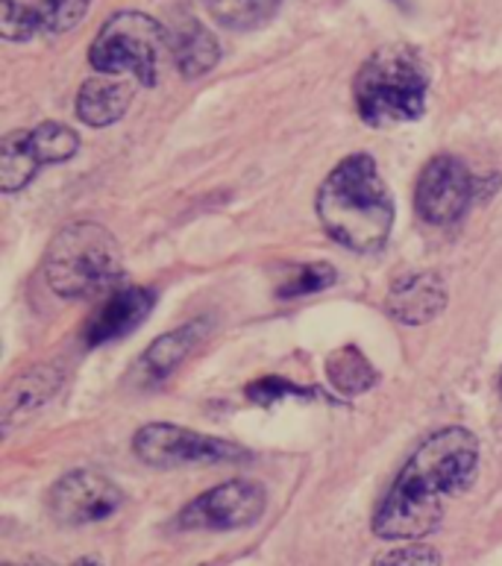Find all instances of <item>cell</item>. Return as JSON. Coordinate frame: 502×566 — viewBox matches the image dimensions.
I'll return each instance as SVG.
<instances>
[{
  "label": "cell",
  "instance_id": "cell-1",
  "mask_svg": "<svg viewBox=\"0 0 502 566\" xmlns=\"http://www.w3.org/2000/svg\"><path fill=\"white\" fill-rule=\"evenodd\" d=\"M479 473V440L464 426L432 431L385 493L374 514L379 541H423L438 532L447 502L473 484Z\"/></svg>",
  "mask_w": 502,
  "mask_h": 566
},
{
  "label": "cell",
  "instance_id": "cell-2",
  "mask_svg": "<svg viewBox=\"0 0 502 566\" xmlns=\"http://www.w3.org/2000/svg\"><path fill=\"white\" fill-rule=\"evenodd\" d=\"M315 209L326 235L353 253L383 250L394 229L391 191L367 153L347 156L330 170Z\"/></svg>",
  "mask_w": 502,
  "mask_h": 566
},
{
  "label": "cell",
  "instance_id": "cell-3",
  "mask_svg": "<svg viewBox=\"0 0 502 566\" xmlns=\"http://www.w3.org/2000/svg\"><path fill=\"white\" fill-rule=\"evenodd\" d=\"M429 71L411 48L388 44L367 56L353 80V101L367 127H400L423 118Z\"/></svg>",
  "mask_w": 502,
  "mask_h": 566
},
{
  "label": "cell",
  "instance_id": "cell-4",
  "mask_svg": "<svg viewBox=\"0 0 502 566\" xmlns=\"http://www.w3.org/2000/svg\"><path fill=\"white\" fill-rule=\"evenodd\" d=\"M121 264L115 235L92 220L62 227L44 255L48 285L65 300H92L112 291L121 280Z\"/></svg>",
  "mask_w": 502,
  "mask_h": 566
},
{
  "label": "cell",
  "instance_id": "cell-5",
  "mask_svg": "<svg viewBox=\"0 0 502 566\" xmlns=\"http://www.w3.org/2000/svg\"><path fill=\"white\" fill-rule=\"evenodd\" d=\"M165 53H170V33L147 12H118L101 27L88 62L101 74L133 76L142 85H156Z\"/></svg>",
  "mask_w": 502,
  "mask_h": 566
},
{
  "label": "cell",
  "instance_id": "cell-6",
  "mask_svg": "<svg viewBox=\"0 0 502 566\" xmlns=\"http://www.w3.org/2000/svg\"><path fill=\"white\" fill-rule=\"evenodd\" d=\"M136 455L150 467L170 470V467L188 464H232L244 461L248 449L223 438H212L203 431L186 429L174 423H147L133 438Z\"/></svg>",
  "mask_w": 502,
  "mask_h": 566
},
{
  "label": "cell",
  "instance_id": "cell-7",
  "mask_svg": "<svg viewBox=\"0 0 502 566\" xmlns=\"http://www.w3.org/2000/svg\"><path fill=\"white\" fill-rule=\"evenodd\" d=\"M268 496L255 482L236 479L223 482L212 491L200 493L195 502H188L174 520L179 532H239L250 528L262 520Z\"/></svg>",
  "mask_w": 502,
  "mask_h": 566
},
{
  "label": "cell",
  "instance_id": "cell-8",
  "mask_svg": "<svg viewBox=\"0 0 502 566\" xmlns=\"http://www.w3.org/2000/svg\"><path fill=\"white\" fill-rule=\"evenodd\" d=\"M500 179H477L468 170L464 161L456 156H435L426 161L423 174L418 179V195H415V206L418 214L432 223V227H447L452 220H459L468 212V206L473 203V197L485 195V188Z\"/></svg>",
  "mask_w": 502,
  "mask_h": 566
},
{
  "label": "cell",
  "instance_id": "cell-9",
  "mask_svg": "<svg viewBox=\"0 0 502 566\" xmlns=\"http://www.w3.org/2000/svg\"><path fill=\"white\" fill-rule=\"evenodd\" d=\"M124 502V493L94 470H71L48 493V507L62 525H92L109 520Z\"/></svg>",
  "mask_w": 502,
  "mask_h": 566
},
{
  "label": "cell",
  "instance_id": "cell-10",
  "mask_svg": "<svg viewBox=\"0 0 502 566\" xmlns=\"http://www.w3.org/2000/svg\"><path fill=\"white\" fill-rule=\"evenodd\" d=\"M154 305L156 294L150 287H124V291H115L92 314V321L85 323L83 340L88 347H103L109 340L127 338L129 332H136L150 317Z\"/></svg>",
  "mask_w": 502,
  "mask_h": 566
},
{
  "label": "cell",
  "instance_id": "cell-11",
  "mask_svg": "<svg viewBox=\"0 0 502 566\" xmlns=\"http://www.w3.org/2000/svg\"><path fill=\"white\" fill-rule=\"evenodd\" d=\"M447 300L450 294L438 273H415L388 291L385 308L394 321L406 323V326H423L447 308Z\"/></svg>",
  "mask_w": 502,
  "mask_h": 566
},
{
  "label": "cell",
  "instance_id": "cell-12",
  "mask_svg": "<svg viewBox=\"0 0 502 566\" xmlns=\"http://www.w3.org/2000/svg\"><path fill=\"white\" fill-rule=\"evenodd\" d=\"M133 83H127L118 74H101L85 80L77 94V118L94 129L112 127L127 115L129 103H133Z\"/></svg>",
  "mask_w": 502,
  "mask_h": 566
},
{
  "label": "cell",
  "instance_id": "cell-13",
  "mask_svg": "<svg viewBox=\"0 0 502 566\" xmlns=\"http://www.w3.org/2000/svg\"><path fill=\"white\" fill-rule=\"evenodd\" d=\"M62 370L53 364H39L33 370L21 373L3 394V408H0V420L7 429L24 423L27 417H33L39 408L51 402V397L60 390Z\"/></svg>",
  "mask_w": 502,
  "mask_h": 566
},
{
  "label": "cell",
  "instance_id": "cell-14",
  "mask_svg": "<svg viewBox=\"0 0 502 566\" xmlns=\"http://www.w3.org/2000/svg\"><path fill=\"white\" fill-rule=\"evenodd\" d=\"M206 329L209 323L206 321H191L179 329L168 332L163 338H156L150 347L145 349L142 361H138V373L147 385H156V381H165L170 373L177 370L179 364L186 361L188 355L195 353L197 344L206 338Z\"/></svg>",
  "mask_w": 502,
  "mask_h": 566
},
{
  "label": "cell",
  "instance_id": "cell-15",
  "mask_svg": "<svg viewBox=\"0 0 502 566\" xmlns=\"http://www.w3.org/2000/svg\"><path fill=\"white\" fill-rule=\"evenodd\" d=\"M170 56L177 62L179 74L188 80L209 74L221 60V44L212 35L209 27H203L195 18H188L170 33Z\"/></svg>",
  "mask_w": 502,
  "mask_h": 566
},
{
  "label": "cell",
  "instance_id": "cell-16",
  "mask_svg": "<svg viewBox=\"0 0 502 566\" xmlns=\"http://www.w3.org/2000/svg\"><path fill=\"white\" fill-rule=\"evenodd\" d=\"M42 168L44 165L39 159V153H35L30 133L18 129V133L3 136V142H0V191L3 195L24 191Z\"/></svg>",
  "mask_w": 502,
  "mask_h": 566
},
{
  "label": "cell",
  "instance_id": "cell-17",
  "mask_svg": "<svg viewBox=\"0 0 502 566\" xmlns=\"http://www.w3.org/2000/svg\"><path fill=\"white\" fill-rule=\"evenodd\" d=\"M326 379L344 397H358L374 388L379 376H376L374 364L367 361L356 347H341L326 358Z\"/></svg>",
  "mask_w": 502,
  "mask_h": 566
},
{
  "label": "cell",
  "instance_id": "cell-18",
  "mask_svg": "<svg viewBox=\"0 0 502 566\" xmlns=\"http://www.w3.org/2000/svg\"><path fill=\"white\" fill-rule=\"evenodd\" d=\"M282 0H206V7L223 30L250 33L276 15Z\"/></svg>",
  "mask_w": 502,
  "mask_h": 566
},
{
  "label": "cell",
  "instance_id": "cell-19",
  "mask_svg": "<svg viewBox=\"0 0 502 566\" xmlns=\"http://www.w3.org/2000/svg\"><path fill=\"white\" fill-rule=\"evenodd\" d=\"M30 136H33L42 165H62L80 150V136L60 120H44L35 129H30Z\"/></svg>",
  "mask_w": 502,
  "mask_h": 566
},
{
  "label": "cell",
  "instance_id": "cell-20",
  "mask_svg": "<svg viewBox=\"0 0 502 566\" xmlns=\"http://www.w3.org/2000/svg\"><path fill=\"white\" fill-rule=\"evenodd\" d=\"M0 33L7 42H27L42 33L39 9L27 7L21 0H0Z\"/></svg>",
  "mask_w": 502,
  "mask_h": 566
},
{
  "label": "cell",
  "instance_id": "cell-21",
  "mask_svg": "<svg viewBox=\"0 0 502 566\" xmlns=\"http://www.w3.org/2000/svg\"><path fill=\"white\" fill-rule=\"evenodd\" d=\"M88 7H92V0H44L42 7H39L42 33H69V30H74L83 21Z\"/></svg>",
  "mask_w": 502,
  "mask_h": 566
},
{
  "label": "cell",
  "instance_id": "cell-22",
  "mask_svg": "<svg viewBox=\"0 0 502 566\" xmlns=\"http://www.w3.org/2000/svg\"><path fill=\"white\" fill-rule=\"evenodd\" d=\"M335 282V271L324 262L300 264L294 268L289 280L280 285V296H306L317 294V291H326V287Z\"/></svg>",
  "mask_w": 502,
  "mask_h": 566
},
{
  "label": "cell",
  "instance_id": "cell-23",
  "mask_svg": "<svg viewBox=\"0 0 502 566\" xmlns=\"http://www.w3.org/2000/svg\"><path fill=\"white\" fill-rule=\"evenodd\" d=\"M374 566H441V552L426 543H406V546L385 552Z\"/></svg>",
  "mask_w": 502,
  "mask_h": 566
},
{
  "label": "cell",
  "instance_id": "cell-24",
  "mask_svg": "<svg viewBox=\"0 0 502 566\" xmlns=\"http://www.w3.org/2000/svg\"><path fill=\"white\" fill-rule=\"evenodd\" d=\"M306 390H300L297 385H291L289 379H276V376H268V379H255L248 385V399L255 406H276L280 399L285 397H303Z\"/></svg>",
  "mask_w": 502,
  "mask_h": 566
},
{
  "label": "cell",
  "instance_id": "cell-25",
  "mask_svg": "<svg viewBox=\"0 0 502 566\" xmlns=\"http://www.w3.org/2000/svg\"><path fill=\"white\" fill-rule=\"evenodd\" d=\"M69 566H103V560L94 558V555H85V558H77L74 564H69Z\"/></svg>",
  "mask_w": 502,
  "mask_h": 566
},
{
  "label": "cell",
  "instance_id": "cell-26",
  "mask_svg": "<svg viewBox=\"0 0 502 566\" xmlns=\"http://www.w3.org/2000/svg\"><path fill=\"white\" fill-rule=\"evenodd\" d=\"M500 397H502V376H500Z\"/></svg>",
  "mask_w": 502,
  "mask_h": 566
}]
</instances>
